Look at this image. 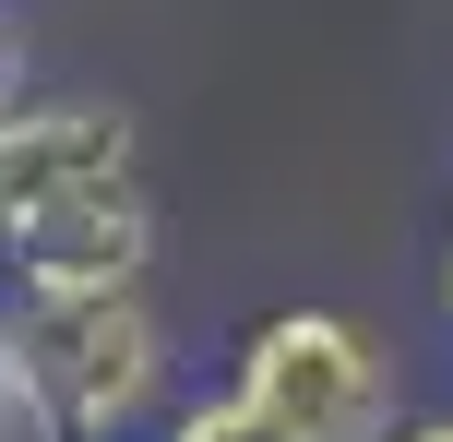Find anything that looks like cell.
<instances>
[{
    "mask_svg": "<svg viewBox=\"0 0 453 442\" xmlns=\"http://www.w3.org/2000/svg\"><path fill=\"white\" fill-rule=\"evenodd\" d=\"M156 191L119 96H24L0 120V299H143Z\"/></svg>",
    "mask_w": 453,
    "mask_h": 442,
    "instance_id": "1",
    "label": "cell"
},
{
    "mask_svg": "<svg viewBox=\"0 0 453 442\" xmlns=\"http://www.w3.org/2000/svg\"><path fill=\"white\" fill-rule=\"evenodd\" d=\"M12 335L48 442H156L191 407L156 299H12Z\"/></svg>",
    "mask_w": 453,
    "mask_h": 442,
    "instance_id": "2",
    "label": "cell"
},
{
    "mask_svg": "<svg viewBox=\"0 0 453 442\" xmlns=\"http://www.w3.org/2000/svg\"><path fill=\"white\" fill-rule=\"evenodd\" d=\"M226 395H250L274 430H298V442H394V430H406L394 347L358 323V311H322V299L263 311V323L239 335Z\"/></svg>",
    "mask_w": 453,
    "mask_h": 442,
    "instance_id": "3",
    "label": "cell"
},
{
    "mask_svg": "<svg viewBox=\"0 0 453 442\" xmlns=\"http://www.w3.org/2000/svg\"><path fill=\"white\" fill-rule=\"evenodd\" d=\"M156 442H298V430H274L250 395H191V407H180V419H167Z\"/></svg>",
    "mask_w": 453,
    "mask_h": 442,
    "instance_id": "4",
    "label": "cell"
},
{
    "mask_svg": "<svg viewBox=\"0 0 453 442\" xmlns=\"http://www.w3.org/2000/svg\"><path fill=\"white\" fill-rule=\"evenodd\" d=\"M24 96H36V84H24V24H12V0H0V120H12Z\"/></svg>",
    "mask_w": 453,
    "mask_h": 442,
    "instance_id": "5",
    "label": "cell"
},
{
    "mask_svg": "<svg viewBox=\"0 0 453 442\" xmlns=\"http://www.w3.org/2000/svg\"><path fill=\"white\" fill-rule=\"evenodd\" d=\"M430 287H441V323H453V228H441V263H430Z\"/></svg>",
    "mask_w": 453,
    "mask_h": 442,
    "instance_id": "6",
    "label": "cell"
},
{
    "mask_svg": "<svg viewBox=\"0 0 453 442\" xmlns=\"http://www.w3.org/2000/svg\"><path fill=\"white\" fill-rule=\"evenodd\" d=\"M394 442H453V407H441V419H406V430H394Z\"/></svg>",
    "mask_w": 453,
    "mask_h": 442,
    "instance_id": "7",
    "label": "cell"
}]
</instances>
